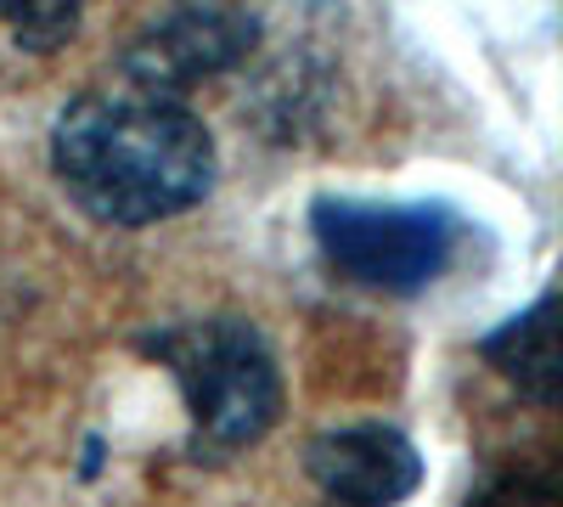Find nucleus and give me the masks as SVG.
Listing matches in <instances>:
<instances>
[{"instance_id": "obj_7", "label": "nucleus", "mask_w": 563, "mask_h": 507, "mask_svg": "<svg viewBox=\"0 0 563 507\" xmlns=\"http://www.w3.org/2000/svg\"><path fill=\"white\" fill-rule=\"evenodd\" d=\"M0 23L23 52H57L79 34V7H68V0H0Z\"/></svg>"}, {"instance_id": "obj_2", "label": "nucleus", "mask_w": 563, "mask_h": 507, "mask_svg": "<svg viewBox=\"0 0 563 507\" xmlns=\"http://www.w3.org/2000/svg\"><path fill=\"white\" fill-rule=\"evenodd\" d=\"M164 373L175 378L198 451H243L260 445L282 418V373L276 355L243 316H192L141 339Z\"/></svg>"}, {"instance_id": "obj_3", "label": "nucleus", "mask_w": 563, "mask_h": 507, "mask_svg": "<svg viewBox=\"0 0 563 507\" xmlns=\"http://www.w3.org/2000/svg\"><path fill=\"white\" fill-rule=\"evenodd\" d=\"M310 232L344 283L372 294H422L456 265L467 220L445 203H378L327 192L310 203Z\"/></svg>"}, {"instance_id": "obj_5", "label": "nucleus", "mask_w": 563, "mask_h": 507, "mask_svg": "<svg viewBox=\"0 0 563 507\" xmlns=\"http://www.w3.org/2000/svg\"><path fill=\"white\" fill-rule=\"evenodd\" d=\"M305 469L327 507H400L422 485L417 445L389 423H344L310 440Z\"/></svg>"}, {"instance_id": "obj_4", "label": "nucleus", "mask_w": 563, "mask_h": 507, "mask_svg": "<svg viewBox=\"0 0 563 507\" xmlns=\"http://www.w3.org/2000/svg\"><path fill=\"white\" fill-rule=\"evenodd\" d=\"M254 45H260V18L243 7H175L124 45L119 74L141 97L180 102V90L249 63Z\"/></svg>"}, {"instance_id": "obj_8", "label": "nucleus", "mask_w": 563, "mask_h": 507, "mask_svg": "<svg viewBox=\"0 0 563 507\" xmlns=\"http://www.w3.org/2000/svg\"><path fill=\"white\" fill-rule=\"evenodd\" d=\"M474 507H563V496H558L552 474H507Z\"/></svg>"}, {"instance_id": "obj_6", "label": "nucleus", "mask_w": 563, "mask_h": 507, "mask_svg": "<svg viewBox=\"0 0 563 507\" xmlns=\"http://www.w3.org/2000/svg\"><path fill=\"white\" fill-rule=\"evenodd\" d=\"M485 361L519 395L552 406L558 400V294H541L525 316L496 328L485 339Z\"/></svg>"}, {"instance_id": "obj_1", "label": "nucleus", "mask_w": 563, "mask_h": 507, "mask_svg": "<svg viewBox=\"0 0 563 507\" xmlns=\"http://www.w3.org/2000/svg\"><path fill=\"white\" fill-rule=\"evenodd\" d=\"M57 187L102 225H153L198 209L220 175L209 124L169 97L85 90L52 124Z\"/></svg>"}]
</instances>
